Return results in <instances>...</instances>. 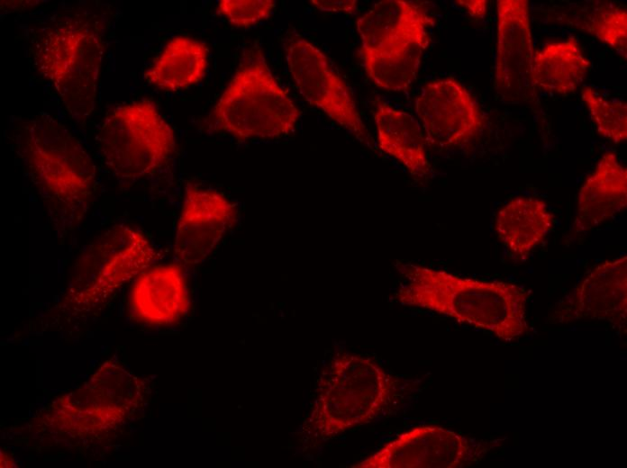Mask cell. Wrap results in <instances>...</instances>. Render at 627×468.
Instances as JSON below:
<instances>
[{
	"label": "cell",
	"mask_w": 627,
	"mask_h": 468,
	"mask_svg": "<svg viewBox=\"0 0 627 468\" xmlns=\"http://www.w3.org/2000/svg\"><path fill=\"white\" fill-rule=\"evenodd\" d=\"M395 298L402 305L428 310L459 323L512 341L528 329V294L504 281L463 277L445 270L407 264Z\"/></svg>",
	"instance_id": "6da1fadb"
},
{
	"label": "cell",
	"mask_w": 627,
	"mask_h": 468,
	"mask_svg": "<svg viewBox=\"0 0 627 468\" xmlns=\"http://www.w3.org/2000/svg\"><path fill=\"white\" fill-rule=\"evenodd\" d=\"M16 147L55 225L76 226L97 191L95 166L82 143L52 117L38 115L20 127Z\"/></svg>",
	"instance_id": "7a4b0ae2"
},
{
	"label": "cell",
	"mask_w": 627,
	"mask_h": 468,
	"mask_svg": "<svg viewBox=\"0 0 627 468\" xmlns=\"http://www.w3.org/2000/svg\"><path fill=\"white\" fill-rule=\"evenodd\" d=\"M434 23L426 9L415 2L375 4L356 22L359 57L368 78L388 91L407 90L416 78Z\"/></svg>",
	"instance_id": "3957f363"
},
{
	"label": "cell",
	"mask_w": 627,
	"mask_h": 468,
	"mask_svg": "<svg viewBox=\"0 0 627 468\" xmlns=\"http://www.w3.org/2000/svg\"><path fill=\"white\" fill-rule=\"evenodd\" d=\"M299 118V109L255 46L244 53L206 122L213 131L245 141L288 136Z\"/></svg>",
	"instance_id": "277c9868"
},
{
	"label": "cell",
	"mask_w": 627,
	"mask_h": 468,
	"mask_svg": "<svg viewBox=\"0 0 627 468\" xmlns=\"http://www.w3.org/2000/svg\"><path fill=\"white\" fill-rule=\"evenodd\" d=\"M103 56L97 22L81 15L42 28L32 44L36 69L74 119H84L94 110Z\"/></svg>",
	"instance_id": "5b68a950"
},
{
	"label": "cell",
	"mask_w": 627,
	"mask_h": 468,
	"mask_svg": "<svg viewBox=\"0 0 627 468\" xmlns=\"http://www.w3.org/2000/svg\"><path fill=\"white\" fill-rule=\"evenodd\" d=\"M391 391V378L377 361L338 354L321 375L309 428L328 439L367 424L387 405Z\"/></svg>",
	"instance_id": "8992f818"
},
{
	"label": "cell",
	"mask_w": 627,
	"mask_h": 468,
	"mask_svg": "<svg viewBox=\"0 0 627 468\" xmlns=\"http://www.w3.org/2000/svg\"><path fill=\"white\" fill-rule=\"evenodd\" d=\"M97 141L107 170L128 184L161 168L176 148L173 129L147 100L112 108L100 126Z\"/></svg>",
	"instance_id": "52a82bcc"
},
{
	"label": "cell",
	"mask_w": 627,
	"mask_h": 468,
	"mask_svg": "<svg viewBox=\"0 0 627 468\" xmlns=\"http://www.w3.org/2000/svg\"><path fill=\"white\" fill-rule=\"evenodd\" d=\"M160 258L142 232L125 223L114 224L85 248L66 301L74 310L93 309Z\"/></svg>",
	"instance_id": "ba28073f"
},
{
	"label": "cell",
	"mask_w": 627,
	"mask_h": 468,
	"mask_svg": "<svg viewBox=\"0 0 627 468\" xmlns=\"http://www.w3.org/2000/svg\"><path fill=\"white\" fill-rule=\"evenodd\" d=\"M285 52L290 75L304 99L360 143L372 147V139L353 94L328 57L297 33L287 35Z\"/></svg>",
	"instance_id": "9c48e42d"
},
{
	"label": "cell",
	"mask_w": 627,
	"mask_h": 468,
	"mask_svg": "<svg viewBox=\"0 0 627 468\" xmlns=\"http://www.w3.org/2000/svg\"><path fill=\"white\" fill-rule=\"evenodd\" d=\"M414 110L427 146L435 148L468 144L486 123L474 95L451 76L426 83L415 98Z\"/></svg>",
	"instance_id": "30bf717a"
},
{
	"label": "cell",
	"mask_w": 627,
	"mask_h": 468,
	"mask_svg": "<svg viewBox=\"0 0 627 468\" xmlns=\"http://www.w3.org/2000/svg\"><path fill=\"white\" fill-rule=\"evenodd\" d=\"M487 450L450 429L419 426L403 432L355 468H461Z\"/></svg>",
	"instance_id": "8fae6325"
},
{
	"label": "cell",
	"mask_w": 627,
	"mask_h": 468,
	"mask_svg": "<svg viewBox=\"0 0 627 468\" xmlns=\"http://www.w3.org/2000/svg\"><path fill=\"white\" fill-rule=\"evenodd\" d=\"M238 220V207L222 193L195 184L185 187L174 254L180 264L203 262Z\"/></svg>",
	"instance_id": "7c38bea8"
},
{
	"label": "cell",
	"mask_w": 627,
	"mask_h": 468,
	"mask_svg": "<svg viewBox=\"0 0 627 468\" xmlns=\"http://www.w3.org/2000/svg\"><path fill=\"white\" fill-rule=\"evenodd\" d=\"M528 0L496 2L495 86L514 100L528 96L533 87L531 68L533 41Z\"/></svg>",
	"instance_id": "4fadbf2b"
},
{
	"label": "cell",
	"mask_w": 627,
	"mask_h": 468,
	"mask_svg": "<svg viewBox=\"0 0 627 468\" xmlns=\"http://www.w3.org/2000/svg\"><path fill=\"white\" fill-rule=\"evenodd\" d=\"M627 313V256L607 260L594 269L565 296L553 312L554 322L589 320L615 325Z\"/></svg>",
	"instance_id": "5bb4252c"
},
{
	"label": "cell",
	"mask_w": 627,
	"mask_h": 468,
	"mask_svg": "<svg viewBox=\"0 0 627 468\" xmlns=\"http://www.w3.org/2000/svg\"><path fill=\"white\" fill-rule=\"evenodd\" d=\"M129 307L147 324L166 326L181 320L190 309L187 280L181 264L151 266L135 279Z\"/></svg>",
	"instance_id": "9a60e30c"
},
{
	"label": "cell",
	"mask_w": 627,
	"mask_h": 468,
	"mask_svg": "<svg viewBox=\"0 0 627 468\" xmlns=\"http://www.w3.org/2000/svg\"><path fill=\"white\" fill-rule=\"evenodd\" d=\"M627 205V168L606 152L579 189L573 233L588 231L613 218Z\"/></svg>",
	"instance_id": "2e32d148"
},
{
	"label": "cell",
	"mask_w": 627,
	"mask_h": 468,
	"mask_svg": "<svg viewBox=\"0 0 627 468\" xmlns=\"http://www.w3.org/2000/svg\"><path fill=\"white\" fill-rule=\"evenodd\" d=\"M554 226V216L547 203L536 197L517 196L496 212L495 235L516 260L526 259L547 238Z\"/></svg>",
	"instance_id": "e0dca14e"
},
{
	"label": "cell",
	"mask_w": 627,
	"mask_h": 468,
	"mask_svg": "<svg viewBox=\"0 0 627 468\" xmlns=\"http://www.w3.org/2000/svg\"><path fill=\"white\" fill-rule=\"evenodd\" d=\"M378 148L397 160L413 176H430L426 140L416 118L379 102L373 112Z\"/></svg>",
	"instance_id": "ac0fdd59"
},
{
	"label": "cell",
	"mask_w": 627,
	"mask_h": 468,
	"mask_svg": "<svg viewBox=\"0 0 627 468\" xmlns=\"http://www.w3.org/2000/svg\"><path fill=\"white\" fill-rule=\"evenodd\" d=\"M590 60L575 38L546 43L533 53L531 84L543 92L568 95L586 78Z\"/></svg>",
	"instance_id": "d6986e66"
},
{
	"label": "cell",
	"mask_w": 627,
	"mask_h": 468,
	"mask_svg": "<svg viewBox=\"0 0 627 468\" xmlns=\"http://www.w3.org/2000/svg\"><path fill=\"white\" fill-rule=\"evenodd\" d=\"M208 47L188 36L169 40L144 73L152 86L177 91L199 83L208 64Z\"/></svg>",
	"instance_id": "ffe728a7"
},
{
	"label": "cell",
	"mask_w": 627,
	"mask_h": 468,
	"mask_svg": "<svg viewBox=\"0 0 627 468\" xmlns=\"http://www.w3.org/2000/svg\"><path fill=\"white\" fill-rule=\"evenodd\" d=\"M581 99L597 132L613 144L627 139V105L622 100H610L590 86L581 88Z\"/></svg>",
	"instance_id": "44dd1931"
},
{
	"label": "cell",
	"mask_w": 627,
	"mask_h": 468,
	"mask_svg": "<svg viewBox=\"0 0 627 468\" xmlns=\"http://www.w3.org/2000/svg\"><path fill=\"white\" fill-rule=\"evenodd\" d=\"M587 31L599 41L626 56L627 13L620 7L603 8L595 13Z\"/></svg>",
	"instance_id": "7402d4cb"
},
{
	"label": "cell",
	"mask_w": 627,
	"mask_h": 468,
	"mask_svg": "<svg viewBox=\"0 0 627 468\" xmlns=\"http://www.w3.org/2000/svg\"><path fill=\"white\" fill-rule=\"evenodd\" d=\"M275 6L274 0H221L217 12L232 26L249 28L267 20Z\"/></svg>",
	"instance_id": "603a6c76"
},
{
	"label": "cell",
	"mask_w": 627,
	"mask_h": 468,
	"mask_svg": "<svg viewBox=\"0 0 627 468\" xmlns=\"http://www.w3.org/2000/svg\"><path fill=\"white\" fill-rule=\"evenodd\" d=\"M311 4L323 13L353 14L357 10V1L313 0Z\"/></svg>",
	"instance_id": "cb8c5ba5"
},
{
	"label": "cell",
	"mask_w": 627,
	"mask_h": 468,
	"mask_svg": "<svg viewBox=\"0 0 627 468\" xmlns=\"http://www.w3.org/2000/svg\"><path fill=\"white\" fill-rule=\"evenodd\" d=\"M455 3L460 8H462L469 16L474 17L476 19H483L487 13V1L486 0H459Z\"/></svg>",
	"instance_id": "d4e9b609"
}]
</instances>
